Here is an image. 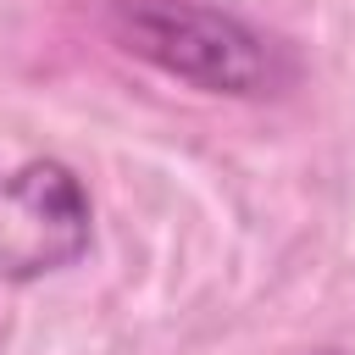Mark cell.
<instances>
[{"instance_id":"1","label":"cell","mask_w":355,"mask_h":355,"mask_svg":"<svg viewBox=\"0 0 355 355\" xmlns=\"http://www.w3.org/2000/svg\"><path fill=\"white\" fill-rule=\"evenodd\" d=\"M100 28L116 39V50L161 67L166 78L227 94V100H261L277 94L288 67L266 33H255L244 17L200 0H105Z\"/></svg>"},{"instance_id":"2","label":"cell","mask_w":355,"mask_h":355,"mask_svg":"<svg viewBox=\"0 0 355 355\" xmlns=\"http://www.w3.org/2000/svg\"><path fill=\"white\" fill-rule=\"evenodd\" d=\"M94 239V211L72 166L22 161L0 172V277L33 283L83 261Z\"/></svg>"}]
</instances>
